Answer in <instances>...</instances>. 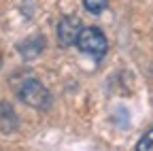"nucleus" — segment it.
Returning <instances> with one entry per match:
<instances>
[{
  "mask_svg": "<svg viewBox=\"0 0 153 151\" xmlns=\"http://www.w3.org/2000/svg\"><path fill=\"white\" fill-rule=\"evenodd\" d=\"M74 45L85 55H91L94 60H102L104 53L108 51V41H106V36L102 34L100 28H81Z\"/></svg>",
  "mask_w": 153,
  "mask_h": 151,
  "instance_id": "f257e3e1",
  "label": "nucleus"
},
{
  "mask_svg": "<svg viewBox=\"0 0 153 151\" xmlns=\"http://www.w3.org/2000/svg\"><path fill=\"white\" fill-rule=\"evenodd\" d=\"M17 96L22 98L26 104L34 106V109H49L51 104V94L47 91V87L43 83H38L36 79H24L17 85Z\"/></svg>",
  "mask_w": 153,
  "mask_h": 151,
  "instance_id": "f03ea898",
  "label": "nucleus"
},
{
  "mask_svg": "<svg viewBox=\"0 0 153 151\" xmlns=\"http://www.w3.org/2000/svg\"><path fill=\"white\" fill-rule=\"evenodd\" d=\"M81 28H83V24H81V19L76 15L62 17L60 24H57V41H60V45H64V47L74 45V41H76V36H79Z\"/></svg>",
  "mask_w": 153,
  "mask_h": 151,
  "instance_id": "7ed1b4c3",
  "label": "nucleus"
},
{
  "mask_svg": "<svg viewBox=\"0 0 153 151\" xmlns=\"http://www.w3.org/2000/svg\"><path fill=\"white\" fill-rule=\"evenodd\" d=\"M83 7H85L89 13H94V15H100L102 11H106L108 0H83Z\"/></svg>",
  "mask_w": 153,
  "mask_h": 151,
  "instance_id": "20e7f679",
  "label": "nucleus"
},
{
  "mask_svg": "<svg viewBox=\"0 0 153 151\" xmlns=\"http://www.w3.org/2000/svg\"><path fill=\"white\" fill-rule=\"evenodd\" d=\"M136 149H140V151H151V149H153V130L149 132L147 136H143V138L138 141Z\"/></svg>",
  "mask_w": 153,
  "mask_h": 151,
  "instance_id": "39448f33",
  "label": "nucleus"
},
{
  "mask_svg": "<svg viewBox=\"0 0 153 151\" xmlns=\"http://www.w3.org/2000/svg\"><path fill=\"white\" fill-rule=\"evenodd\" d=\"M0 62H2V60H0Z\"/></svg>",
  "mask_w": 153,
  "mask_h": 151,
  "instance_id": "423d86ee",
  "label": "nucleus"
}]
</instances>
